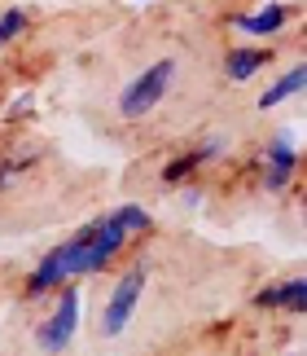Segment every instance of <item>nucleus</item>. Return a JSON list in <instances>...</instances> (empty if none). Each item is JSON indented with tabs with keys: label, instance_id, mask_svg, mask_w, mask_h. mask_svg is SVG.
<instances>
[{
	"label": "nucleus",
	"instance_id": "obj_1",
	"mask_svg": "<svg viewBox=\"0 0 307 356\" xmlns=\"http://www.w3.org/2000/svg\"><path fill=\"white\" fill-rule=\"evenodd\" d=\"M145 234H154V216L141 207V202H123V207L97 216V220H88L83 229H75L66 242H58L31 268L26 295L40 299V295H53L58 286L75 282V277H97V273H106L136 238H145Z\"/></svg>",
	"mask_w": 307,
	"mask_h": 356
},
{
	"label": "nucleus",
	"instance_id": "obj_2",
	"mask_svg": "<svg viewBox=\"0 0 307 356\" xmlns=\"http://www.w3.org/2000/svg\"><path fill=\"white\" fill-rule=\"evenodd\" d=\"M176 58H158V62H149L145 71H136L128 84H123V92H119V119H149L154 111L163 106V97H167V88L176 84Z\"/></svg>",
	"mask_w": 307,
	"mask_h": 356
},
{
	"label": "nucleus",
	"instance_id": "obj_3",
	"mask_svg": "<svg viewBox=\"0 0 307 356\" xmlns=\"http://www.w3.org/2000/svg\"><path fill=\"white\" fill-rule=\"evenodd\" d=\"M79 321H83V291L75 282H66V286H58V304H53V312L35 325V348L44 356H62L75 343Z\"/></svg>",
	"mask_w": 307,
	"mask_h": 356
},
{
	"label": "nucleus",
	"instance_id": "obj_4",
	"mask_svg": "<svg viewBox=\"0 0 307 356\" xmlns=\"http://www.w3.org/2000/svg\"><path fill=\"white\" fill-rule=\"evenodd\" d=\"M145 286H149V268L145 264L123 268V277L110 286L106 308H101V317H97V339H119L123 330H128L132 317H136V304H141V295H145Z\"/></svg>",
	"mask_w": 307,
	"mask_h": 356
},
{
	"label": "nucleus",
	"instance_id": "obj_5",
	"mask_svg": "<svg viewBox=\"0 0 307 356\" xmlns=\"http://www.w3.org/2000/svg\"><path fill=\"white\" fill-rule=\"evenodd\" d=\"M299 141L290 132H276L268 136V145H263V154H259V185L268 189V194H285L290 185H294V176H299Z\"/></svg>",
	"mask_w": 307,
	"mask_h": 356
},
{
	"label": "nucleus",
	"instance_id": "obj_6",
	"mask_svg": "<svg viewBox=\"0 0 307 356\" xmlns=\"http://www.w3.org/2000/svg\"><path fill=\"white\" fill-rule=\"evenodd\" d=\"M229 149V141L224 136H211V141H202V145H193V149H185V154H176V159H167V168H163V185L167 189H176V185H185V181H193L206 163H215L219 154Z\"/></svg>",
	"mask_w": 307,
	"mask_h": 356
},
{
	"label": "nucleus",
	"instance_id": "obj_7",
	"mask_svg": "<svg viewBox=\"0 0 307 356\" xmlns=\"http://www.w3.org/2000/svg\"><path fill=\"white\" fill-rule=\"evenodd\" d=\"M294 5H285V0H263L259 9H250V13H237L233 18V26L242 35H281L285 26H290V18H294Z\"/></svg>",
	"mask_w": 307,
	"mask_h": 356
},
{
	"label": "nucleus",
	"instance_id": "obj_8",
	"mask_svg": "<svg viewBox=\"0 0 307 356\" xmlns=\"http://www.w3.org/2000/svg\"><path fill=\"white\" fill-rule=\"evenodd\" d=\"M303 304H307V277H285V282H272L263 291H255V308H263V312L303 317Z\"/></svg>",
	"mask_w": 307,
	"mask_h": 356
},
{
	"label": "nucleus",
	"instance_id": "obj_9",
	"mask_svg": "<svg viewBox=\"0 0 307 356\" xmlns=\"http://www.w3.org/2000/svg\"><path fill=\"white\" fill-rule=\"evenodd\" d=\"M268 62H272V49H263V44H237V49H229V58H224V75L233 79V84H246V79H255Z\"/></svg>",
	"mask_w": 307,
	"mask_h": 356
},
{
	"label": "nucleus",
	"instance_id": "obj_10",
	"mask_svg": "<svg viewBox=\"0 0 307 356\" xmlns=\"http://www.w3.org/2000/svg\"><path fill=\"white\" fill-rule=\"evenodd\" d=\"M303 84H307V66L303 62H294L290 71L281 75V79H272L268 88H263V97H259V111H276L285 97H299L303 92Z\"/></svg>",
	"mask_w": 307,
	"mask_h": 356
},
{
	"label": "nucleus",
	"instance_id": "obj_11",
	"mask_svg": "<svg viewBox=\"0 0 307 356\" xmlns=\"http://www.w3.org/2000/svg\"><path fill=\"white\" fill-rule=\"evenodd\" d=\"M26 31H31V13H26L22 5H9L5 13H0V49L18 44Z\"/></svg>",
	"mask_w": 307,
	"mask_h": 356
},
{
	"label": "nucleus",
	"instance_id": "obj_12",
	"mask_svg": "<svg viewBox=\"0 0 307 356\" xmlns=\"http://www.w3.org/2000/svg\"><path fill=\"white\" fill-rule=\"evenodd\" d=\"M22 172H31V154H26V149H18V154H9V159H0V194H5V189L18 181Z\"/></svg>",
	"mask_w": 307,
	"mask_h": 356
},
{
	"label": "nucleus",
	"instance_id": "obj_13",
	"mask_svg": "<svg viewBox=\"0 0 307 356\" xmlns=\"http://www.w3.org/2000/svg\"><path fill=\"white\" fill-rule=\"evenodd\" d=\"M31 111H35V92L26 88V92H18V97L9 102V111H5V123H18V119H26Z\"/></svg>",
	"mask_w": 307,
	"mask_h": 356
},
{
	"label": "nucleus",
	"instance_id": "obj_14",
	"mask_svg": "<svg viewBox=\"0 0 307 356\" xmlns=\"http://www.w3.org/2000/svg\"><path fill=\"white\" fill-rule=\"evenodd\" d=\"M132 5H154V0H132Z\"/></svg>",
	"mask_w": 307,
	"mask_h": 356
},
{
	"label": "nucleus",
	"instance_id": "obj_15",
	"mask_svg": "<svg viewBox=\"0 0 307 356\" xmlns=\"http://www.w3.org/2000/svg\"><path fill=\"white\" fill-rule=\"evenodd\" d=\"M285 356H299V352H285Z\"/></svg>",
	"mask_w": 307,
	"mask_h": 356
}]
</instances>
